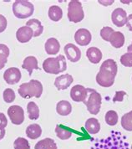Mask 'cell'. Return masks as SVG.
I'll list each match as a JSON object with an SVG mask.
<instances>
[{
  "label": "cell",
  "mask_w": 132,
  "mask_h": 149,
  "mask_svg": "<svg viewBox=\"0 0 132 149\" xmlns=\"http://www.w3.org/2000/svg\"><path fill=\"white\" fill-rule=\"evenodd\" d=\"M43 69L49 74H58L64 72L67 69L65 57L62 54L57 57H49L43 62Z\"/></svg>",
  "instance_id": "1"
},
{
  "label": "cell",
  "mask_w": 132,
  "mask_h": 149,
  "mask_svg": "<svg viewBox=\"0 0 132 149\" xmlns=\"http://www.w3.org/2000/svg\"><path fill=\"white\" fill-rule=\"evenodd\" d=\"M18 91L20 96L24 99H29L32 97L40 98L43 93V86L39 81L31 80L30 81L20 85Z\"/></svg>",
  "instance_id": "2"
},
{
  "label": "cell",
  "mask_w": 132,
  "mask_h": 149,
  "mask_svg": "<svg viewBox=\"0 0 132 149\" xmlns=\"http://www.w3.org/2000/svg\"><path fill=\"white\" fill-rule=\"evenodd\" d=\"M13 13L18 19H26L33 15L34 6L32 3L27 0H16L13 4Z\"/></svg>",
  "instance_id": "3"
},
{
  "label": "cell",
  "mask_w": 132,
  "mask_h": 149,
  "mask_svg": "<svg viewBox=\"0 0 132 149\" xmlns=\"http://www.w3.org/2000/svg\"><path fill=\"white\" fill-rule=\"evenodd\" d=\"M87 91H88V97L84 103L87 107L88 111L90 114L97 115L101 107V102H102L101 95L94 89L87 88Z\"/></svg>",
  "instance_id": "4"
},
{
  "label": "cell",
  "mask_w": 132,
  "mask_h": 149,
  "mask_svg": "<svg viewBox=\"0 0 132 149\" xmlns=\"http://www.w3.org/2000/svg\"><path fill=\"white\" fill-rule=\"evenodd\" d=\"M68 19L72 23L77 24L84 19L85 13L83 10L82 3L78 0H72L68 5Z\"/></svg>",
  "instance_id": "5"
},
{
  "label": "cell",
  "mask_w": 132,
  "mask_h": 149,
  "mask_svg": "<svg viewBox=\"0 0 132 149\" xmlns=\"http://www.w3.org/2000/svg\"><path fill=\"white\" fill-rule=\"evenodd\" d=\"M116 74L105 68H99V71L96 75V82L102 87H110L115 83Z\"/></svg>",
  "instance_id": "6"
},
{
  "label": "cell",
  "mask_w": 132,
  "mask_h": 149,
  "mask_svg": "<svg viewBox=\"0 0 132 149\" xmlns=\"http://www.w3.org/2000/svg\"><path fill=\"white\" fill-rule=\"evenodd\" d=\"M8 115L14 125H21L24 121V111L18 105L11 106L8 109Z\"/></svg>",
  "instance_id": "7"
},
{
  "label": "cell",
  "mask_w": 132,
  "mask_h": 149,
  "mask_svg": "<svg viewBox=\"0 0 132 149\" xmlns=\"http://www.w3.org/2000/svg\"><path fill=\"white\" fill-rule=\"evenodd\" d=\"M88 97L87 88L81 85L73 86L70 91V98L74 102H84Z\"/></svg>",
  "instance_id": "8"
},
{
  "label": "cell",
  "mask_w": 132,
  "mask_h": 149,
  "mask_svg": "<svg viewBox=\"0 0 132 149\" xmlns=\"http://www.w3.org/2000/svg\"><path fill=\"white\" fill-rule=\"evenodd\" d=\"M21 72L17 67H10L7 69L3 73V79L8 85H14L21 80Z\"/></svg>",
  "instance_id": "9"
},
{
  "label": "cell",
  "mask_w": 132,
  "mask_h": 149,
  "mask_svg": "<svg viewBox=\"0 0 132 149\" xmlns=\"http://www.w3.org/2000/svg\"><path fill=\"white\" fill-rule=\"evenodd\" d=\"M92 40L90 32L86 29H79L74 34V40L80 46L88 45Z\"/></svg>",
  "instance_id": "10"
},
{
  "label": "cell",
  "mask_w": 132,
  "mask_h": 149,
  "mask_svg": "<svg viewBox=\"0 0 132 149\" xmlns=\"http://www.w3.org/2000/svg\"><path fill=\"white\" fill-rule=\"evenodd\" d=\"M111 20L112 23L117 27H123L126 24L127 20V14L126 10L121 8H115L111 14Z\"/></svg>",
  "instance_id": "11"
},
{
  "label": "cell",
  "mask_w": 132,
  "mask_h": 149,
  "mask_svg": "<svg viewBox=\"0 0 132 149\" xmlns=\"http://www.w3.org/2000/svg\"><path fill=\"white\" fill-rule=\"evenodd\" d=\"M64 51L67 59L73 63L78 62L81 58L80 49L74 44H67L64 48Z\"/></svg>",
  "instance_id": "12"
},
{
  "label": "cell",
  "mask_w": 132,
  "mask_h": 149,
  "mask_svg": "<svg viewBox=\"0 0 132 149\" xmlns=\"http://www.w3.org/2000/svg\"><path fill=\"white\" fill-rule=\"evenodd\" d=\"M33 37V30L28 26H23L20 27L17 32H16V38L17 40L19 41V43L24 44L27 43L28 41H30V40Z\"/></svg>",
  "instance_id": "13"
},
{
  "label": "cell",
  "mask_w": 132,
  "mask_h": 149,
  "mask_svg": "<svg viewBox=\"0 0 132 149\" xmlns=\"http://www.w3.org/2000/svg\"><path fill=\"white\" fill-rule=\"evenodd\" d=\"M73 81H74V79H73V76L71 74H62L55 79L54 86L58 90H66L70 86Z\"/></svg>",
  "instance_id": "14"
},
{
  "label": "cell",
  "mask_w": 132,
  "mask_h": 149,
  "mask_svg": "<svg viewBox=\"0 0 132 149\" xmlns=\"http://www.w3.org/2000/svg\"><path fill=\"white\" fill-rule=\"evenodd\" d=\"M44 49L48 54L49 55H55L60 52V44L55 38H49L48 39L44 44Z\"/></svg>",
  "instance_id": "15"
},
{
  "label": "cell",
  "mask_w": 132,
  "mask_h": 149,
  "mask_svg": "<svg viewBox=\"0 0 132 149\" xmlns=\"http://www.w3.org/2000/svg\"><path fill=\"white\" fill-rule=\"evenodd\" d=\"M86 56L92 64H98L102 60V52L97 47L89 48L86 51Z\"/></svg>",
  "instance_id": "16"
},
{
  "label": "cell",
  "mask_w": 132,
  "mask_h": 149,
  "mask_svg": "<svg viewBox=\"0 0 132 149\" xmlns=\"http://www.w3.org/2000/svg\"><path fill=\"white\" fill-rule=\"evenodd\" d=\"M22 68L28 70L29 75H31L33 70H40L38 65V60L34 56H28L24 60Z\"/></svg>",
  "instance_id": "17"
},
{
  "label": "cell",
  "mask_w": 132,
  "mask_h": 149,
  "mask_svg": "<svg viewBox=\"0 0 132 149\" xmlns=\"http://www.w3.org/2000/svg\"><path fill=\"white\" fill-rule=\"evenodd\" d=\"M125 35L119 31H115L110 38V43L113 47L119 49L125 45Z\"/></svg>",
  "instance_id": "18"
},
{
  "label": "cell",
  "mask_w": 132,
  "mask_h": 149,
  "mask_svg": "<svg viewBox=\"0 0 132 149\" xmlns=\"http://www.w3.org/2000/svg\"><path fill=\"white\" fill-rule=\"evenodd\" d=\"M85 127L86 132L91 135L97 134L100 131V124L96 118H89L86 121Z\"/></svg>",
  "instance_id": "19"
},
{
  "label": "cell",
  "mask_w": 132,
  "mask_h": 149,
  "mask_svg": "<svg viewBox=\"0 0 132 149\" xmlns=\"http://www.w3.org/2000/svg\"><path fill=\"white\" fill-rule=\"evenodd\" d=\"M56 111L59 115L62 116H69L72 111V106L68 101H60L56 105Z\"/></svg>",
  "instance_id": "20"
},
{
  "label": "cell",
  "mask_w": 132,
  "mask_h": 149,
  "mask_svg": "<svg viewBox=\"0 0 132 149\" xmlns=\"http://www.w3.org/2000/svg\"><path fill=\"white\" fill-rule=\"evenodd\" d=\"M26 26L29 27L33 32V37H38L42 34L44 31V27L39 19H29L26 23Z\"/></svg>",
  "instance_id": "21"
},
{
  "label": "cell",
  "mask_w": 132,
  "mask_h": 149,
  "mask_svg": "<svg viewBox=\"0 0 132 149\" xmlns=\"http://www.w3.org/2000/svg\"><path fill=\"white\" fill-rule=\"evenodd\" d=\"M42 134V129L39 124H31L26 128V136L30 139H37Z\"/></svg>",
  "instance_id": "22"
},
{
  "label": "cell",
  "mask_w": 132,
  "mask_h": 149,
  "mask_svg": "<svg viewBox=\"0 0 132 149\" xmlns=\"http://www.w3.org/2000/svg\"><path fill=\"white\" fill-rule=\"evenodd\" d=\"M63 17L62 8L57 5H52L49 8V18L53 22L60 21Z\"/></svg>",
  "instance_id": "23"
},
{
  "label": "cell",
  "mask_w": 132,
  "mask_h": 149,
  "mask_svg": "<svg viewBox=\"0 0 132 149\" xmlns=\"http://www.w3.org/2000/svg\"><path fill=\"white\" fill-rule=\"evenodd\" d=\"M27 112L30 120H37L40 117V108L35 102H30L28 103Z\"/></svg>",
  "instance_id": "24"
},
{
  "label": "cell",
  "mask_w": 132,
  "mask_h": 149,
  "mask_svg": "<svg viewBox=\"0 0 132 149\" xmlns=\"http://www.w3.org/2000/svg\"><path fill=\"white\" fill-rule=\"evenodd\" d=\"M34 149H57V145L51 138H44L36 143Z\"/></svg>",
  "instance_id": "25"
},
{
  "label": "cell",
  "mask_w": 132,
  "mask_h": 149,
  "mask_svg": "<svg viewBox=\"0 0 132 149\" xmlns=\"http://www.w3.org/2000/svg\"><path fill=\"white\" fill-rule=\"evenodd\" d=\"M121 126L126 131L132 132V111L122 116Z\"/></svg>",
  "instance_id": "26"
},
{
  "label": "cell",
  "mask_w": 132,
  "mask_h": 149,
  "mask_svg": "<svg viewBox=\"0 0 132 149\" xmlns=\"http://www.w3.org/2000/svg\"><path fill=\"white\" fill-rule=\"evenodd\" d=\"M55 132L57 136L61 140H68L72 136V132L69 130L63 128L60 125H57L55 127Z\"/></svg>",
  "instance_id": "27"
},
{
  "label": "cell",
  "mask_w": 132,
  "mask_h": 149,
  "mask_svg": "<svg viewBox=\"0 0 132 149\" xmlns=\"http://www.w3.org/2000/svg\"><path fill=\"white\" fill-rule=\"evenodd\" d=\"M105 120L109 126H115L118 122V120H119L117 112L115 111H113V110L107 111L106 116H105Z\"/></svg>",
  "instance_id": "28"
},
{
  "label": "cell",
  "mask_w": 132,
  "mask_h": 149,
  "mask_svg": "<svg viewBox=\"0 0 132 149\" xmlns=\"http://www.w3.org/2000/svg\"><path fill=\"white\" fill-rule=\"evenodd\" d=\"M14 149H30L29 143L24 137H18L13 142Z\"/></svg>",
  "instance_id": "29"
},
{
  "label": "cell",
  "mask_w": 132,
  "mask_h": 149,
  "mask_svg": "<svg viewBox=\"0 0 132 149\" xmlns=\"http://www.w3.org/2000/svg\"><path fill=\"white\" fill-rule=\"evenodd\" d=\"M15 92L13 89L7 88L4 90L3 93V101L6 102V103H11L15 100Z\"/></svg>",
  "instance_id": "30"
},
{
  "label": "cell",
  "mask_w": 132,
  "mask_h": 149,
  "mask_svg": "<svg viewBox=\"0 0 132 149\" xmlns=\"http://www.w3.org/2000/svg\"><path fill=\"white\" fill-rule=\"evenodd\" d=\"M9 55V49L6 45L0 44V62L6 64Z\"/></svg>",
  "instance_id": "31"
},
{
  "label": "cell",
  "mask_w": 132,
  "mask_h": 149,
  "mask_svg": "<svg viewBox=\"0 0 132 149\" xmlns=\"http://www.w3.org/2000/svg\"><path fill=\"white\" fill-rule=\"evenodd\" d=\"M114 32H115V30L113 29L112 28L107 26V27L102 28L99 34H100V37H101L104 40L108 42V41H110V38L111 34H112Z\"/></svg>",
  "instance_id": "32"
},
{
  "label": "cell",
  "mask_w": 132,
  "mask_h": 149,
  "mask_svg": "<svg viewBox=\"0 0 132 149\" xmlns=\"http://www.w3.org/2000/svg\"><path fill=\"white\" fill-rule=\"evenodd\" d=\"M120 63L126 67H132V53H126L120 57Z\"/></svg>",
  "instance_id": "33"
},
{
  "label": "cell",
  "mask_w": 132,
  "mask_h": 149,
  "mask_svg": "<svg viewBox=\"0 0 132 149\" xmlns=\"http://www.w3.org/2000/svg\"><path fill=\"white\" fill-rule=\"evenodd\" d=\"M127 95L126 91H118L115 92V95L113 98V102H123L124 97Z\"/></svg>",
  "instance_id": "34"
},
{
  "label": "cell",
  "mask_w": 132,
  "mask_h": 149,
  "mask_svg": "<svg viewBox=\"0 0 132 149\" xmlns=\"http://www.w3.org/2000/svg\"><path fill=\"white\" fill-rule=\"evenodd\" d=\"M7 25H8V22H7L6 18L0 14V33L3 32L6 29Z\"/></svg>",
  "instance_id": "35"
},
{
  "label": "cell",
  "mask_w": 132,
  "mask_h": 149,
  "mask_svg": "<svg viewBox=\"0 0 132 149\" xmlns=\"http://www.w3.org/2000/svg\"><path fill=\"white\" fill-rule=\"evenodd\" d=\"M8 125V119L3 113L0 112V129H4Z\"/></svg>",
  "instance_id": "36"
},
{
  "label": "cell",
  "mask_w": 132,
  "mask_h": 149,
  "mask_svg": "<svg viewBox=\"0 0 132 149\" xmlns=\"http://www.w3.org/2000/svg\"><path fill=\"white\" fill-rule=\"evenodd\" d=\"M126 26L128 27L129 30L132 32V14H129L127 16V20H126Z\"/></svg>",
  "instance_id": "37"
},
{
  "label": "cell",
  "mask_w": 132,
  "mask_h": 149,
  "mask_svg": "<svg viewBox=\"0 0 132 149\" xmlns=\"http://www.w3.org/2000/svg\"><path fill=\"white\" fill-rule=\"evenodd\" d=\"M98 2H99V3L102 4V5L108 6V5H110V4L114 3V2H115V1H114V0H110V1H103V0H99Z\"/></svg>",
  "instance_id": "38"
},
{
  "label": "cell",
  "mask_w": 132,
  "mask_h": 149,
  "mask_svg": "<svg viewBox=\"0 0 132 149\" xmlns=\"http://www.w3.org/2000/svg\"><path fill=\"white\" fill-rule=\"evenodd\" d=\"M5 129H0V140H2L5 136Z\"/></svg>",
  "instance_id": "39"
},
{
  "label": "cell",
  "mask_w": 132,
  "mask_h": 149,
  "mask_svg": "<svg viewBox=\"0 0 132 149\" xmlns=\"http://www.w3.org/2000/svg\"><path fill=\"white\" fill-rule=\"evenodd\" d=\"M127 50H128V53H132V43L131 45H130L128 46Z\"/></svg>",
  "instance_id": "40"
},
{
  "label": "cell",
  "mask_w": 132,
  "mask_h": 149,
  "mask_svg": "<svg viewBox=\"0 0 132 149\" xmlns=\"http://www.w3.org/2000/svg\"><path fill=\"white\" fill-rule=\"evenodd\" d=\"M4 65H5V64H4V63H3V62H0V70H1L2 69H3Z\"/></svg>",
  "instance_id": "41"
},
{
  "label": "cell",
  "mask_w": 132,
  "mask_h": 149,
  "mask_svg": "<svg viewBox=\"0 0 132 149\" xmlns=\"http://www.w3.org/2000/svg\"><path fill=\"white\" fill-rule=\"evenodd\" d=\"M131 1H121V3H130Z\"/></svg>",
  "instance_id": "42"
},
{
  "label": "cell",
  "mask_w": 132,
  "mask_h": 149,
  "mask_svg": "<svg viewBox=\"0 0 132 149\" xmlns=\"http://www.w3.org/2000/svg\"><path fill=\"white\" fill-rule=\"evenodd\" d=\"M131 149H132V145H131Z\"/></svg>",
  "instance_id": "43"
}]
</instances>
